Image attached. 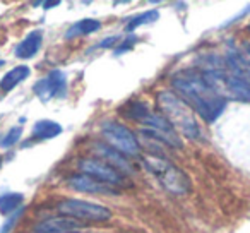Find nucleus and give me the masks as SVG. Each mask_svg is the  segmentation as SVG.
<instances>
[{
	"label": "nucleus",
	"instance_id": "obj_7",
	"mask_svg": "<svg viewBox=\"0 0 250 233\" xmlns=\"http://www.w3.org/2000/svg\"><path fill=\"white\" fill-rule=\"evenodd\" d=\"M79 168L84 175H89V177L96 178V180L108 184L111 187H127V182L129 178L125 177L124 173H120L118 170H115L113 167L106 163V161L100 160V158H84L81 160Z\"/></svg>",
	"mask_w": 250,
	"mask_h": 233
},
{
	"label": "nucleus",
	"instance_id": "obj_14",
	"mask_svg": "<svg viewBox=\"0 0 250 233\" xmlns=\"http://www.w3.org/2000/svg\"><path fill=\"white\" fill-rule=\"evenodd\" d=\"M31 70H29L28 65H18L14 67L12 70H9L2 81H0V89L4 91V93H9V91L14 89L18 84H21L22 81H26V77H29Z\"/></svg>",
	"mask_w": 250,
	"mask_h": 233
},
{
	"label": "nucleus",
	"instance_id": "obj_9",
	"mask_svg": "<svg viewBox=\"0 0 250 233\" xmlns=\"http://www.w3.org/2000/svg\"><path fill=\"white\" fill-rule=\"evenodd\" d=\"M67 185L70 189L77 192H83V194H94V195H118L120 191L108 184H103V182L96 180V178L89 177V175L84 173H77L69 177L67 180Z\"/></svg>",
	"mask_w": 250,
	"mask_h": 233
},
{
	"label": "nucleus",
	"instance_id": "obj_13",
	"mask_svg": "<svg viewBox=\"0 0 250 233\" xmlns=\"http://www.w3.org/2000/svg\"><path fill=\"white\" fill-rule=\"evenodd\" d=\"M42 43H43V31L42 29H35L31 31L18 46H16V57L21 60H28L33 59L36 53L40 52L42 48Z\"/></svg>",
	"mask_w": 250,
	"mask_h": 233
},
{
	"label": "nucleus",
	"instance_id": "obj_8",
	"mask_svg": "<svg viewBox=\"0 0 250 233\" xmlns=\"http://www.w3.org/2000/svg\"><path fill=\"white\" fill-rule=\"evenodd\" d=\"M35 94L43 101H50L52 98H63L67 93V77L62 70L55 69L48 74L46 77L40 79L33 87Z\"/></svg>",
	"mask_w": 250,
	"mask_h": 233
},
{
	"label": "nucleus",
	"instance_id": "obj_23",
	"mask_svg": "<svg viewBox=\"0 0 250 233\" xmlns=\"http://www.w3.org/2000/svg\"><path fill=\"white\" fill-rule=\"evenodd\" d=\"M240 55H242L243 62H245V67H247V79L250 83V43H243L242 48L238 50Z\"/></svg>",
	"mask_w": 250,
	"mask_h": 233
},
{
	"label": "nucleus",
	"instance_id": "obj_21",
	"mask_svg": "<svg viewBox=\"0 0 250 233\" xmlns=\"http://www.w3.org/2000/svg\"><path fill=\"white\" fill-rule=\"evenodd\" d=\"M22 212H24V208H21V209H18L16 212H12V214L4 221V225H2V228H0V233H9V232H11V230L16 226V223H18V219L22 216Z\"/></svg>",
	"mask_w": 250,
	"mask_h": 233
},
{
	"label": "nucleus",
	"instance_id": "obj_10",
	"mask_svg": "<svg viewBox=\"0 0 250 233\" xmlns=\"http://www.w3.org/2000/svg\"><path fill=\"white\" fill-rule=\"evenodd\" d=\"M93 149H94V153L100 156V160L106 161L110 167H113L115 170H118L120 173H124L125 177H127V175H134V173H136V167H134L132 161H130L127 156H124L122 153L115 151L113 148H110L108 144L96 143Z\"/></svg>",
	"mask_w": 250,
	"mask_h": 233
},
{
	"label": "nucleus",
	"instance_id": "obj_27",
	"mask_svg": "<svg viewBox=\"0 0 250 233\" xmlns=\"http://www.w3.org/2000/svg\"><path fill=\"white\" fill-rule=\"evenodd\" d=\"M4 64H5V60H2V59H0V67L4 65Z\"/></svg>",
	"mask_w": 250,
	"mask_h": 233
},
{
	"label": "nucleus",
	"instance_id": "obj_2",
	"mask_svg": "<svg viewBox=\"0 0 250 233\" xmlns=\"http://www.w3.org/2000/svg\"><path fill=\"white\" fill-rule=\"evenodd\" d=\"M156 105L160 113L170 122V126L177 130V134H182L187 139L194 143L206 141L204 130L199 126L197 115L170 89H163L156 94Z\"/></svg>",
	"mask_w": 250,
	"mask_h": 233
},
{
	"label": "nucleus",
	"instance_id": "obj_25",
	"mask_svg": "<svg viewBox=\"0 0 250 233\" xmlns=\"http://www.w3.org/2000/svg\"><path fill=\"white\" fill-rule=\"evenodd\" d=\"M43 9L45 11H48V9H52V7H57V5H60V2L59 0H53V2H43Z\"/></svg>",
	"mask_w": 250,
	"mask_h": 233
},
{
	"label": "nucleus",
	"instance_id": "obj_3",
	"mask_svg": "<svg viewBox=\"0 0 250 233\" xmlns=\"http://www.w3.org/2000/svg\"><path fill=\"white\" fill-rule=\"evenodd\" d=\"M143 165L147 171L154 175L160 180V184L167 189L168 192L177 195H185L190 192V178L187 177L184 170L175 167L171 161L165 160V158L156 156H144Z\"/></svg>",
	"mask_w": 250,
	"mask_h": 233
},
{
	"label": "nucleus",
	"instance_id": "obj_4",
	"mask_svg": "<svg viewBox=\"0 0 250 233\" xmlns=\"http://www.w3.org/2000/svg\"><path fill=\"white\" fill-rule=\"evenodd\" d=\"M101 136L110 148L127 158H136L141 154V144L137 136L127 126L115 120H108L101 126Z\"/></svg>",
	"mask_w": 250,
	"mask_h": 233
},
{
	"label": "nucleus",
	"instance_id": "obj_22",
	"mask_svg": "<svg viewBox=\"0 0 250 233\" xmlns=\"http://www.w3.org/2000/svg\"><path fill=\"white\" fill-rule=\"evenodd\" d=\"M137 43V38L136 35H129L127 38L124 40V43H120V45L117 46V50H115V55H122V53L129 52V50H132V46Z\"/></svg>",
	"mask_w": 250,
	"mask_h": 233
},
{
	"label": "nucleus",
	"instance_id": "obj_26",
	"mask_svg": "<svg viewBox=\"0 0 250 233\" xmlns=\"http://www.w3.org/2000/svg\"><path fill=\"white\" fill-rule=\"evenodd\" d=\"M38 233V232H35ZM43 233H81V232H43Z\"/></svg>",
	"mask_w": 250,
	"mask_h": 233
},
{
	"label": "nucleus",
	"instance_id": "obj_18",
	"mask_svg": "<svg viewBox=\"0 0 250 233\" xmlns=\"http://www.w3.org/2000/svg\"><path fill=\"white\" fill-rule=\"evenodd\" d=\"M158 19H160V11H156V9H151V11H146V12H143V14H139V16H136V18L130 19L129 24L125 26V31L132 33V31H136L137 28H141V26H144V24H153V22H156Z\"/></svg>",
	"mask_w": 250,
	"mask_h": 233
},
{
	"label": "nucleus",
	"instance_id": "obj_1",
	"mask_svg": "<svg viewBox=\"0 0 250 233\" xmlns=\"http://www.w3.org/2000/svg\"><path fill=\"white\" fill-rule=\"evenodd\" d=\"M173 93L204 122L212 124L225 113L226 101L221 94L197 69H184L171 77Z\"/></svg>",
	"mask_w": 250,
	"mask_h": 233
},
{
	"label": "nucleus",
	"instance_id": "obj_29",
	"mask_svg": "<svg viewBox=\"0 0 250 233\" xmlns=\"http://www.w3.org/2000/svg\"><path fill=\"white\" fill-rule=\"evenodd\" d=\"M249 31H250V24H249Z\"/></svg>",
	"mask_w": 250,
	"mask_h": 233
},
{
	"label": "nucleus",
	"instance_id": "obj_12",
	"mask_svg": "<svg viewBox=\"0 0 250 233\" xmlns=\"http://www.w3.org/2000/svg\"><path fill=\"white\" fill-rule=\"evenodd\" d=\"M226 91L233 100L243 101V103H250V83L242 77L231 76V74H226L225 79H223V89Z\"/></svg>",
	"mask_w": 250,
	"mask_h": 233
},
{
	"label": "nucleus",
	"instance_id": "obj_5",
	"mask_svg": "<svg viewBox=\"0 0 250 233\" xmlns=\"http://www.w3.org/2000/svg\"><path fill=\"white\" fill-rule=\"evenodd\" d=\"M57 211L67 218H74L77 221H91V223H103L111 219V211L106 206L87 202L83 199H63L57 204Z\"/></svg>",
	"mask_w": 250,
	"mask_h": 233
},
{
	"label": "nucleus",
	"instance_id": "obj_19",
	"mask_svg": "<svg viewBox=\"0 0 250 233\" xmlns=\"http://www.w3.org/2000/svg\"><path fill=\"white\" fill-rule=\"evenodd\" d=\"M122 111H124L129 119L136 120V122H143L151 110L147 108L146 103H143V101H130V103L125 105V110H122Z\"/></svg>",
	"mask_w": 250,
	"mask_h": 233
},
{
	"label": "nucleus",
	"instance_id": "obj_16",
	"mask_svg": "<svg viewBox=\"0 0 250 233\" xmlns=\"http://www.w3.org/2000/svg\"><path fill=\"white\" fill-rule=\"evenodd\" d=\"M98 29H101V22L98 19H81L76 24H72L65 33L67 40L77 38V36L91 35V33H96Z\"/></svg>",
	"mask_w": 250,
	"mask_h": 233
},
{
	"label": "nucleus",
	"instance_id": "obj_15",
	"mask_svg": "<svg viewBox=\"0 0 250 233\" xmlns=\"http://www.w3.org/2000/svg\"><path fill=\"white\" fill-rule=\"evenodd\" d=\"M63 132L62 126L53 120H38L33 127V137L40 141H46V139H53V137L60 136Z\"/></svg>",
	"mask_w": 250,
	"mask_h": 233
},
{
	"label": "nucleus",
	"instance_id": "obj_28",
	"mask_svg": "<svg viewBox=\"0 0 250 233\" xmlns=\"http://www.w3.org/2000/svg\"><path fill=\"white\" fill-rule=\"evenodd\" d=\"M0 167H2V156H0Z\"/></svg>",
	"mask_w": 250,
	"mask_h": 233
},
{
	"label": "nucleus",
	"instance_id": "obj_6",
	"mask_svg": "<svg viewBox=\"0 0 250 233\" xmlns=\"http://www.w3.org/2000/svg\"><path fill=\"white\" fill-rule=\"evenodd\" d=\"M141 124H143V130H141V132L153 137V139H156L158 143H161L163 146L170 148V149H180V148H184L177 130L170 126V122L165 119L160 111H156V113L149 111L147 117Z\"/></svg>",
	"mask_w": 250,
	"mask_h": 233
},
{
	"label": "nucleus",
	"instance_id": "obj_24",
	"mask_svg": "<svg viewBox=\"0 0 250 233\" xmlns=\"http://www.w3.org/2000/svg\"><path fill=\"white\" fill-rule=\"evenodd\" d=\"M118 42H120V36H108V38L101 40V42L98 43L96 48H111V46H115Z\"/></svg>",
	"mask_w": 250,
	"mask_h": 233
},
{
	"label": "nucleus",
	"instance_id": "obj_20",
	"mask_svg": "<svg viewBox=\"0 0 250 233\" xmlns=\"http://www.w3.org/2000/svg\"><path fill=\"white\" fill-rule=\"evenodd\" d=\"M22 136V129L21 127H12L11 130H9L7 134H5V137L2 141H0V146L4 148V149H7V148L14 146L16 143H18L19 139H21Z\"/></svg>",
	"mask_w": 250,
	"mask_h": 233
},
{
	"label": "nucleus",
	"instance_id": "obj_11",
	"mask_svg": "<svg viewBox=\"0 0 250 233\" xmlns=\"http://www.w3.org/2000/svg\"><path fill=\"white\" fill-rule=\"evenodd\" d=\"M81 228H84V223L60 214V216L48 218V219H45V221L40 223V225H36L35 232H38V233H43V232H79Z\"/></svg>",
	"mask_w": 250,
	"mask_h": 233
},
{
	"label": "nucleus",
	"instance_id": "obj_17",
	"mask_svg": "<svg viewBox=\"0 0 250 233\" xmlns=\"http://www.w3.org/2000/svg\"><path fill=\"white\" fill-rule=\"evenodd\" d=\"M24 201V195L19 192H5L0 195V212L4 216H11L18 209H21V204Z\"/></svg>",
	"mask_w": 250,
	"mask_h": 233
}]
</instances>
